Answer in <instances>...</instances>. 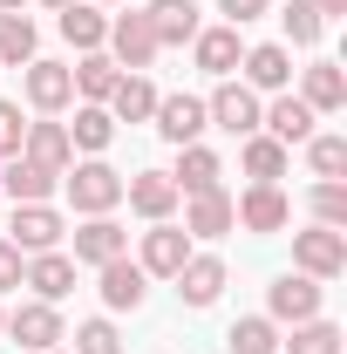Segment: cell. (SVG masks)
Returning a JSON list of instances; mask_svg holds the SVG:
<instances>
[{"instance_id":"6da1fadb","label":"cell","mask_w":347,"mask_h":354,"mask_svg":"<svg viewBox=\"0 0 347 354\" xmlns=\"http://www.w3.org/2000/svg\"><path fill=\"white\" fill-rule=\"evenodd\" d=\"M62 184H68V205H75L82 218H109V212L123 205V171H116V164H102V157L68 164V171H62Z\"/></svg>"},{"instance_id":"7a4b0ae2","label":"cell","mask_w":347,"mask_h":354,"mask_svg":"<svg viewBox=\"0 0 347 354\" xmlns=\"http://www.w3.org/2000/svg\"><path fill=\"white\" fill-rule=\"evenodd\" d=\"M102 55L116 62V68H130V75H143L164 48H157V28H150V14L143 7H116V21H109V41H102Z\"/></svg>"},{"instance_id":"3957f363","label":"cell","mask_w":347,"mask_h":354,"mask_svg":"<svg viewBox=\"0 0 347 354\" xmlns=\"http://www.w3.org/2000/svg\"><path fill=\"white\" fill-rule=\"evenodd\" d=\"M0 334H7L14 348H28V354H55V341H68L62 307H48V300H21V307L0 320Z\"/></svg>"},{"instance_id":"277c9868","label":"cell","mask_w":347,"mask_h":354,"mask_svg":"<svg viewBox=\"0 0 347 354\" xmlns=\"http://www.w3.org/2000/svg\"><path fill=\"white\" fill-rule=\"evenodd\" d=\"M293 272H306V279H341L347 272V232H334V225H313V232H293Z\"/></svg>"},{"instance_id":"5b68a950","label":"cell","mask_w":347,"mask_h":354,"mask_svg":"<svg viewBox=\"0 0 347 354\" xmlns=\"http://www.w3.org/2000/svg\"><path fill=\"white\" fill-rule=\"evenodd\" d=\"M232 218L245 225V232H259V239H272V232L293 225V198H286L279 184H245V191L232 198Z\"/></svg>"},{"instance_id":"8992f818","label":"cell","mask_w":347,"mask_h":354,"mask_svg":"<svg viewBox=\"0 0 347 354\" xmlns=\"http://www.w3.org/2000/svg\"><path fill=\"white\" fill-rule=\"evenodd\" d=\"M265 320H279V327L320 320V279H306V272H279V279L265 286Z\"/></svg>"},{"instance_id":"52a82bcc","label":"cell","mask_w":347,"mask_h":354,"mask_svg":"<svg viewBox=\"0 0 347 354\" xmlns=\"http://www.w3.org/2000/svg\"><path fill=\"white\" fill-rule=\"evenodd\" d=\"M150 123L164 143H198V136L212 130V116H205V95H157V109H150Z\"/></svg>"},{"instance_id":"ba28073f","label":"cell","mask_w":347,"mask_h":354,"mask_svg":"<svg viewBox=\"0 0 347 354\" xmlns=\"http://www.w3.org/2000/svg\"><path fill=\"white\" fill-rule=\"evenodd\" d=\"M259 109H265V102L245 82H232V75H225V82L212 88V102H205V116H212L225 136H252V130H259Z\"/></svg>"},{"instance_id":"9c48e42d","label":"cell","mask_w":347,"mask_h":354,"mask_svg":"<svg viewBox=\"0 0 347 354\" xmlns=\"http://www.w3.org/2000/svg\"><path fill=\"white\" fill-rule=\"evenodd\" d=\"M7 239L35 259V252H55L62 239H68V218L55 212V205H14V225H7Z\"/></svg>"},{"instance_id":"30bf717a","label":"cell","mask_w":347,"mask_h":354,"mask_svg":"<svg viewBox=\"0 0 347 354\" xmlns=\"http://www.w3.org/2000/svg\"><path fill=\"white\" fill-rule=\"evenodd\" d=\"M191 259V232H184V225H150V232H143V245H136V266H143V272H150V279H177V266Z\"/></svg>"},{"instance_id":"8fae6325","label":"cell","mask_w":347,"mask_h":354,"mask_svg":"<svg viewBox=\"0 0 347 354\" xmlns=\"http://www.w3.org/2000/svg\"><path fill=\"white\" fill-rule=\"evenodd\" d=\"M123 205H130L136 218H150V225H164L184 205L177 198V184H171V171H136V177H123Z\"/></svg>"},{"instance_id":"7c38bea8","label":"cell","mask_w":347,"mask_h":354,"mask_svg":"<svg viewBox=\"0 0 347 354\" xmlns=\"http://www.w3.org/2000/svg\"><path fill=\"white\" fill-rule=\"evenodd\" d=\"M245 88L252 95H286L293 88V48H279V41H259V48H245Z\"/></svg>"},{"instance_id":"4fadbf2b","label":"cell","mask_w":347,"mask_h":354,"mask_svg":"<svg viewBox=\"0 0 347 354\" xmlns=\"http://www.w3.org/2000/svg\"><path fill=\"white\" fill-rule=\"evenodd\" d=\"M225 279H232V272H225L218 252H191V259L177 266V300H184V307H212L218 293H225Z\"/></svg>"},{"instance_id":"5bb4252c","label":"cell","mask_w":347,"mask_h":354,"mask_svg":"<svg viewBox=\"0 0 347 354\" xmlns=\"http://www.w3.org/2000/svg\"><path fill=\"white\" fill-rule=\"evenodd\" d=\"M28 102L41 109V116H62L68 102H75V75H68V62H28Z\"/></svg>"},{"instance_id":"9a60e30c","label":"cell","mask_w":347,"mask_h":354,"mask_svg":"<svg viewBox=\"0 0 347 354\" xmlns=\"http://www.w3.org/2000/svg\"><path fill=\"white\" fill-rule=\"evenodd\" d=\"M95 272H102V307H109V313H136V307H143L150 272H143L130 252H123V259H109V266H95Z\"/></svg>"},{"instance_id":"2e32d148","label":"cell","mask_w":347,"mask_h":354,"mask_svg":"<svg viewBox=\"0 0 347 354\" xmlns=\"http://www.w3.org/2000/svg\"><path fill=\"white\" fill-rule=\"evenodd\" d=\"M313 123H320V116L306 109L293 88H286V95H272V102L259 109V130L272 136V143H286V150H293V143H306V136H313Z\"/></svg>"},{"instance_id":"e0dca14e","label":"cell","mask_w":347,"mask_h":354,"mask_svg":"<svg viewBox=\"0 0 347 354\" xmlns=\"http://www.w3.org/2000/svg\"><path fill=\"white\" fill-rule=\"evenodd\" d=\"M123 252H130V232L116 218H82L75 225V252H68L75 266H109V259H123Z\"/></svg>"},{"instance_id":"ac0fdd59","label":"cell","mask_w":347,"mask_h":354,"mask_svg":"<svg viewBox=\"0 0 347 354\" xmlns=\"http://www.w3.org/2000/svg\"><path fill=\"white\" fill-rule=\"evenodd\" d=\"M21 286H35V300H48V307H62V300L75 293V259H68L62 245H55V252H35Z\"/></svg>"},{"instance_id":"d6986e66","label":"cell","mask_w":347,"mask_h":354,"mask_svg":"<svg viewBox=\"0 0 347 354\" xmlns=\"http://www.w3.org/2000/svg\"><path fill=\"white\" fill-rule=\"evenodd\" d=\"M191 55H198V68H205V75L225 82V75L245 62V41H238V28H225V21H218V28H198V35H191Z\"/></svg>"},{"instance_id":"ffe728a7","label":"cell","mask_w":347,"mask_h":354,"mask_svg":"<svg viewBox=\"0 0 347 354\" xmlns=\"http://www.w3.org/2000/svg\"><path fill=\"white\" fill-rule=\"evenodd\" d=\"M300 102L313 109V116H341L347 109V75H341V62H313L300 75Z\"/></svg>"},{"instance_id":"44dd1931","label":"cell","mask_w":347,"mask_h":354,"mask_svg":"<svg viewBox=\"0 0 347 354\" xmlns=\"http://www.w3.org/2000/svg\"><path fill=\"white\" fill-rule=\"evenodd\" d=\"M55 184H62V177L41 171V164H28V157H0V191H7L14 205H48Z\"/></svg>"},{"instance_id":"7402d4cb","label":"cell","mask_w":347,"mask_h":354,"mask_svg":"<svg viewBox=\"0 0 347 354\" xmlns=\"http://www.w3.org/2000/svg\"><path fill=\"white\" fill-rule=\"evenodd\" d=\"M21 157L62 177L68 164H75V143H68V130H62V123H28V136H21Z\"/></svg>"},{"instance_id":"603a6c76","label":"cell","mask_w":347,"mask_h":354,"mask_svg":"<svg viewBox=\"0 0 347 354\" xmlns=\"http://www.w3.org/2000/svg\"><path fill=\"white\" fill-rule=\"evenodd\" d=\"M184 232H191V239H225V232H238L232 198H225V191H198V198H184Z\"/></svg>"},{"instance_id":"cb8c5ba5","label":"cell","mask_w":347,"mask_h":354,"mask_svg":"<svg viewBox=\"0 0 347 354\" xmlns=\"http://www.w3.org/2000/svg\"><path fill=\"white\" fill-rule=\"evenodd\" d=\"M238 164H245L252 184H279L286 164H293V150H286V143H272L265 130H252V136H238Z\"/></svg>"},{"instance_id":"d4e9b609","label":"cell","mask_w":347,"mask_h":354,"mask_svg":"<svg viewBox=\"0 0 347 354\" xmlns=\"http://www.w3.org/2000/svg\"><path fill=\"white\" fill-rule=\"evenodd\" d=\"M218 177H225L218 150H205V143H184V150H177V171H171L177 198H198V191H218Z\"/></svg>"},{"instance_id":"484cf974","label":"cell","mask_w":347,"mask_h":354,"mask_svg":"<svg viewBox=\"0 0 347 354\" xmlns=\"http://www.w3.org/2000/svg\"><path fill=\"white\" fill-rule=\"evenodd\" d=\"M55 28H62V41L82 48V55H95V48L109 41V14H102L95 0H75V7H62V21H55Z\"/></svg>"},{"instance_id":"4316f807","label":"cell","mask_w":347,"mask_h":354,"mask_svg":"<svg viewBox=\"0 0 347 354\" xmlns=\"http://www.w3.org/2000/svg\"><path fill=\"white\" fill-rule=\"evenodd\" d=\"M102 109H109L116 123H150V109H157V82H150V75H130V68H123Z\"/></svg>"},{"instance_id":"83f0119b","label":"cell","mask_w":347,"mask_h":354,"mask_svg":"<svg viewBox=\"0 0 347 354\" xmlns=\"http://www.w3.org/2000/svg\"><path fill=\"white\" fill-rule=\"evenodd\" d=\"M143 14H150V28H157V48H184L198 35V7H191V0H150Z\"/></svg>"},{"instance_id":"f1b7e54d","label":"cell","mask_w":347,"mask_h":354,"mask_svg":"<svg viewBox=\"0 0 347 354\" xmlns=\"http://www.w3.org/2000/svg\"><path fill=\"white\" fill-rule=\"evenodd\" d=\"M62 130H68V143H75V150L102 157V150H109V136H116V116H109L102 102H75V123H62Z\"/></svg>"},{"instance_id":"f546056e","label":"cell","mask_w":347,"mask_h":354,"mask_svg":"<svg viewBox=\"0 0 347 354\" xmlns=\"http://www.w3.org/2000/svg\"><path fill=\"white\" fill-rule=\"evenodd\" d=\"M35 48H41V35L28 14H0V68H28Z\"/></svg>"},{"instance_id":"4dcf8cb0","label":"cell","mask_w":347,"mask_h":354,"mask_svg":"<svg viewBox=\"0 0 347 354\" xmlns=\"http://www.w3.org/2000/svg\"><path fill=\"white\" fill-rule=\"evenodd\" d=\"M68 75H75V95H82V102H109V88H116V75H123V68L95 48V55H82Z\"/></svg>"},{"instance_id":"1f68e13d","label":"cell","mask_w":347,"mask_h":354,"mask_svg":"<svg viewBox=\"0 0 347 354\" xmlns=\"http://www.w3.org/2000/svg\"><path fill=\"white\" fill-rule=\"evenodd\" d=\"M225 348H232V354H279V320H265V313H245V320H232Z\"/></svg>"},{"instance_id":"d6a6232c","label":"cell","mask_w":347,"mask_h":354,"mask_svg":"<svg viewBox=\"0 0 347 354\" xmlns=\"http://www.w3.org/2000/svg\"><path fill=\"white\" fill-rule=\"evenodd\" d=\"M306 164H313L320 184H341V177H347V136H334V130L320 136V130H313V136H306Z\"/></svg>"},{"instance_id":"836d02e7","label":"cell","mask_w":347,"mask_h":354,"mask_svg":"<svg viewBox=\"0 0 347 354\" xmlns=\"http://www.w3.org/2000/svg\"><path fill=\"white\" fill-rule=\"evenodd\" d=\"M279 354H341V327L320 313V320H300L293 341H279Z\"/></svg>"},{"instance_id":"e575fe53","label":"cell","mask_w":347,"mask_h":354,"mask_svg":"<svg viewBox=\"0 0 347 354\" xmlns=\"http://www.w3.org/2000/svg\"><path fill=\"white\" fill-rule=\"evenodd\" d=\"M279 21H286V41H293V48H313L320 35H327V21L313 14V0H293V7H286Z\"/></svg>"},{"instance_id":"d590c367","label":"cell","mask_w":347,"mask_h":354,"mask_svg":"<svg viewBox=\"0 0 347 354\" xmlns=\"http://www.w3.org/2000/svg\"><path fill=\"white\" fill-rule=\"evenodd\" d=\"M313 225L347 232V184H313Z\"/></svg>"},{"instance_id":"8d00e7d4","label":"cell","mask_w":347,"mask_h":354,"mask_svg":"<svg viewBox=\"0 0 347 354\" xmlns=\"http://www.w3.org/2000/svg\"><path fill=\"white\" fill-rule=\"evenodd\" d=\"M75 354H123L116 320H82V327H75Z\"/></svg>"},{"instance_id":"74e56055","label":"cell","mask_w":347,"mask_h":354,"mask_svg":"<svg viewBox=\"0 0 347 354\" xmlns=\"http://www.w3.org/2000/svg\"><path fill=\"white\" fill-rule=\"evenodd\" d=\"M21 136H28L21 102H0V157H21Z\"/></svg>"},{"instance_id":"f35d334b","label":"cell","mask_w":347,"mask_h":354,"mask_svg":"<svg viewBox=\"0 0 347 354\" xmlns=\"http://www.w3.org/2000/svg\"><path fill=\"white\" fill-rule=\"evenodd\" d=\"M21 279H28V252H21L14 239H0V293H7V286H21Z\"/></svg>"},{"instance_id":"ab89813d","label":"cell","mask_w":347,"mask_h":354,"mask_svg":"<svg viewBox=\"0 0 347 354\" xmlns=\"http://www.w3.org/2000/svg\"><path fill=\"white\" fill-rule=\"evenodd\" d=\"M272 0H218V14H225V28H245V21H259Z\"/></svg>"},{"instance_id":"60d3db41","label":"cell","mask_w":347,"mask_h":354,"mask_svg":"<svg viewBox=\"0 0 347 354\" xmlns=\"http://www.w3.org/2000/svg\"><path fill=\"white\" fill-rule=\"evenodd\" d=\"M313 14H320V21H334V14H347V0H313Z\"/></svg>"},{"instance_id":"b9f144b4","label":"cell","mask_w":347,"mask_h":354,"mask_svg":"<svg viewBox=\"0 0 347 354\" xmlns=\"http://www.w3.org/2000/svg\"><path fill=\"white\" fill-rule=\"evenodd\" d=\"M21 7H28V0H0V14H21Z\"/></svg>"},{"instance_id":"7bdbcfd3","label":"cell","mask_w":347,"mask_h":354,"mask_svg":"<svg viewBox=\"0 0 347 354\" xmlns=\"http://www.w3.org/2000/svg\"><path fill=\"white\" fill-rule=\"evenodd\" d=\"M41 7H55V14H62V7H75V0H41Z\"/></svg>"},{"instance_id":"ee69618b","label":"cell","mask_w":347,"mask_h":354,"mask_svg":"<svg viewBox=\"0 0 347 354\" xmlns=\"http://www.w3.org/2000/svg\"><path fill=\"white\" fill-rule=\"evenodd\" d=\"M95 7H130V0H95Z\"/></svg>"},{"instance_id":"f6af8a7d","label":"cell","mask_w":347,"mask_h":354,"mask_svg":"<svg viewBox=\"0 0 347 354\" xmlns=\"http://www.w3.org/2000/svg\"><path fill=\"white\" fill-rule=\"evenodd\" d=\"M0 320H7V313H0Z\"/></svg>"}]
</instances>
